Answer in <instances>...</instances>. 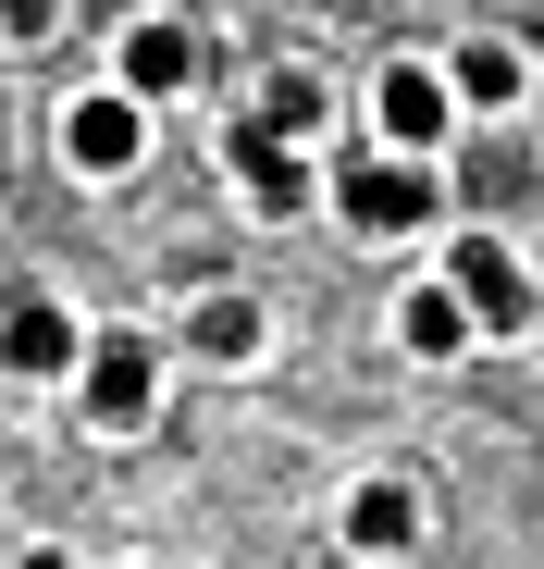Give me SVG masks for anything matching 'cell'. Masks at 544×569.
Here are the masks:
<instances>
[{
	"label": "cell",
	"instance_id": "6da1fadb",
	"mask_svg": "<svg viewBox=\"0 0 544 569\" xmlns=\"http://www.w3.org/2000/svg\"><path fill=\"white\" fill-rule=\"evenodd\" d=\"M322 211L359 248H409V236L445 223V161H421V149H346L334 186H322Z\"/></svg>",
	"mask_w": 544,
	"mask_h": 569
},
{
	"label": "cell",
	"instance_id": "7a4b0ae2",
	"mask_svg": "<svg viewBox=\"0 0 544 569\" xmlns=\"http://www.w3.org/2000/svg\"><path fill=\"white\" fill-rule=\"evenodd\" d=\"M161 385H173V335H149V322H100V335H87V359H74V421L87 433H149L161 421Z\"/></svg>",
	"mask_w": 544,
	"mask_h": 569
},
{
	"label": "cell",
	"instance_id": "3957f363",
	"mask_svg": "<svg viewBox=\"0 0 544 569\" xmlns=\"http://www.w3.org/2000/svg\"><path fill=\"white\" fill-rule=\"evenodd\" d=\"M149 137H161V112L137 100V87H74V100L50 112V149H62V173L74 186H137L149 173Z\"/></svg>",
	"mask_w": 544,
	"mask_h": 569
},
{
	"label": "cell",
	"instance_id": "277c9868",
	"mask_svg": "<svg viewBox=\"0 0 544 569\" xmlns=\"http://www.w3.org/2000/svg\"><path fill=\"white\" fill-rule=\"evenodd\" d=\"M359 124H372V149H421L445 161V137H459V87H445V50H384L372 87H359Z\"/></svg>",
	"mask_w": 544,
	"mask_h": 569
},
{
	"label": "cell",
	"instance_id": "5b68a950",
	"mask_svg": "<svg viewBox=\"0 0 544 569\" xmlns=\"http://www.w3.org/2000/svg\"><path fill=\"white\" fill-rule=\"evenodd\" d=\"M433 272L471 298V322H483V347H520L532 322H544V284H532V260H520V236H495V223H459L433 248Z\"/></svg>",
	"mask_w": 544,
	"mask_h": 569
},
{
	"label": "cell",
	"instance_id": "8992f818",
	"mask_svg": "<svg viewBox=\"0 0 544 569\" xmlns=\"http://www.w3.org/2000/svg\"><path fill=\"white\" fill-rule=\"evenodd\" d=\"M223 186H235V211H248V223H298V211H322L334 161L298 149V137H272L260 112H235V124H223Z\"/></svg>",
	"mask_w": 544,
	"mask_h": 569
},
{
	"label": "cell",
	"instance_id": "52a82bcc",
	"mask_svg": "<svg viewBox=\"0 0 544 569\" xmlns=\"http://www.w3.org/2000/svg\"><path fill=\"white\" fill-rule=\"evenodd\" d=\"M112 87H137L149 112L199 100V87H211V26H199V13H161V0L124 13V26H112Z\"/></svg>",
	"mask_w": 544,
	"mask_h": 569
},
{
	"label": "cell",
	"instance_id": "ba28073f",
	"mask_svg": "<svg viewBox=\"0 0 544 569\" xmlns=\"http://www.w3.org/2000/svg\"><path fill=\"white\" fill-rule=\"evenodd\" d=\"M173 347H187L199 371H260L272 359V298L260 284H199V298L173 310Z\"/></svg>",
	"mask_w": 544,
	"mask_h": 569
},
{
	"label": "cell",
	"instance_id": "9c48e42d",
	"mask_svg": "<svg viewBox=\"0 0 544 569\" xmlns=\"http://www.w3.org/2000/svg\"><path fill=\"white\" fill-rule=\"evenodd\" d=\"M421 532H433V496L409 483V470H359V483L334 496V545L346 557H421Z\"/></svg>",
	"mask_w": 544,
	"mask_h": 569
},
{
	"label": "cell",
	"instance_id": "30bf717a",
	"mask_svg": "<svg viewBox=\"0 0 544 569\" xmlns=\"http://www.w3.org/2000/svg\"><path fill=\"white\" fill-rule=\"evenodd\" d=\"M384 335H396V359H421V371H459L471 347H483V322H471V298L445 272H409L396 284V310H384Z\"/></svg>",
	"mask_w": 544,
	"mask_h": 569
},
{
	"label": "cell",
	"instance_id": "8fae6325",
	"mask_svg": "<svg viewBox=\"0 0 544 569\" xmlns=\"http://www.w3.org/2000/svg\"><path fill=\"white\" fill-rule=\"evenodd\" d=\"M445 87H459L471 124H507V112H532V50L507 26H471V38H445Z\"/></svg>",
	"mask_w": 544,
	"mask_h": 569
},
{
	"label": "cell",
	"instance_id": "7c38bea8",
	"mask_svg": "<svg viewBox=\"0 0 544 569\" xmlns=\"http://www.w3.org/2000/svg\"><path fill=\"white\" fill-rule=\"evenodd\" d=\"M87 335H100V322H74L62 298H13V310H0V371H13V385H74Z\"/></svg>",
	"mask_w": 544,
	"mask_h": 569
},
{
	"label": "cell",
	"instance_id": "4fadbf2b",
	"mask_svg": "<svg viewBox=\"0 0 544 569\" xmlns=\"http://www.w3.org/2000/svg\"><path fill=\"white\" fill-rule=\"evenodd\" d=\"M248 112H260L272 137H298V149H322V137H334V74H322V62H260V87H248Z\"/></svg>",
	"mask_w": 544,
	"mask_h": 569
},
{
	"label": "cell",
	"instance_id": "5bb4252c",
	"mask_svg": "<svg viewBox=\"0 0 544 569\" xmlns=\"http://www.w3.org/2000/svg\"><path fill=\"white\" fill-rule=\"evenodd\" d=\"M74 26V0H0V50H50Z\"/></svg>",
	"mask_w": 544,
	"mask_h": 569
},
{
	"label": "cell",
	"instance_id": "9a60e30c",
	"mask_svg": "<svg viewBox=\"0 0 544 569\" xmlns=\"http://www.w3.org/2000/svg\"><path fill=\"white\" fill-rule=\"evenodd\" d=\"M13 569H74V545H26V557H13Z\"/></svg>",
	"mask_w": 544,
	"mask_h": 569
}]
</instances>
